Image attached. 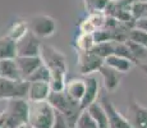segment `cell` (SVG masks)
<instances>
[{
	"instance_id": "obj_2",
	"label": "cell",
	"mask_w": 147,
	"mask_h": 128,
	"mask_svg": "<svg viewBox=\"0 0 147 128\" xmlns=\"http://www.w3.org/2000/svg\"><path fill=\"white\" fill-rule=\"evenodd\" d=\"M47 101L54 108V110L61 113L65 116L70 128H74L77 116L82 112L80 102L70 99L64 91H60V92H53L51 91L49 98H47Z\"/></svg>"
},
{
	"instance_id": "obj_18",
	"label": "cell",
	"mask_w": 147,
	"mask_h": 128,
	"mask_svg": "<svg viewBox=\"0 0 147 128\" xmlns=\"http://www.w3.org/2000/svg\"><path fill=\"white\" fill-rule=\"evenodd\" d=\"M17 58V45L16 41L8 36L0 37V60L3 59H16Z\"/></svg>"
},
{
	"instance_id": "obj_6",
	"label": "cell",
	"mask_w": 147,
	"mask_h": 128,
	"mask_svg": "<svg viewBox=\"0 0 147 128\" xmlns=\"http://www.w3.org/2000/svg\"><path fill=\"white\" fill-rule=\"evenodd\" d=\"M104 64V59L94 51H77V67L82 76H91Z\"/></svg>"
},
{
	"instance_id": "obj_17",
	"label": "cell",
	"mask_w": 147,
	"mask_h": 128,
	"mask_svg": "<svg viewBox=\"0 0 147 128\" xmlns=\"http://www.w3.org/2000/svg\"><path fill=\"white\" fill-rule=\"evenodd\" d=\"M0 77L9 79H22L16 59H3V60H0Z\"/></svg>"
},
{
	"instance_id": "obj_13",
	"label": "cell",
	"mask_w": 147,
	"mask_h": 128,
	"mask_svg": "<svg viewBox=\"0 0 147 128\" xmlns=\"http://www.w3.org/2000/svg\"><path fill=\"white\" fill-rule=\"evenodd\" d=\"M16 62H17V65H18V69H19V73H21L22 79H27L31 73L42 64L40 55H37V56H17Z\"/></svg>"
},
{
	"instance_id": "obj_1",
	"label": "cell",
	"mask_w": 147,
	"mask_h": 128,
	"mask_svg": "<svg viewBox=\"0 0 147 128\" xmlns=\"http://www.w3.org/2000/svg\"><path fill=\"white\" fill-rule=\"evenodd\" d=\"M40 58L50 72L49 85L51 91L53 92L64 91L67 82L65 77L68 73L67 56L51 45L42 44L40 50Z\"/></svg>"
},
{
	"instance_id": "obj_33",
	"label": "cell",
	"mask_w": 147,
	"mask_h": 128,
	"mask_svg": "<svg viewBox=\"0 0 147 128\" xmlns=\"http://www.w3.org/2000/svg\"><path fill=\"white\" fill-rule=\"evenodd\" d=\"M26 128H32V127H31V126H28V124H27V126H26Z\"/></svg>"
},
{
	"instance_id": "obj_27",
	"label": "cell",
	"mask_w": 147,
	"mask_h": 128,
	"mask_svg": "<svg viewBox=\"0 0 147 128\" xmlns=\"http://www.w3.org/2000/svg\"><path fill=\"white\" fill-rule=\"evenodd\" d=\"M128 40L132 42H137V44L147 46V32L137 30V28H131L128 32Z\"/></svg>"
},
{
	"instance_id": "obj_23",
	"label": "cell",
	"mask_w": 147,
	"mask_h": 128,
	"mask_svg": "<svg viewBox=\"0 0 147 128\" xmlns=\"http://www.w3.org/2000/svg\"><path fill=\"white\" fill-rule=\"evenodd\" d=\"M74 128H98V126L95 122V119L91 116V114L87 112V109H83L80 113V115L77 116Z\"/></svg>"
},
{
	"instance_id": "obj_29",
	"label": "cell",
	"mask_w": 147,
	"mask_h": 128,
	"mask_svg": "<svg viewBox=\"0 0 147 128\" xmlns=\"http://www.w3.org/2000/svg\"><path fill=\"white\" fill-rule=\"evenodd\" d=\"M133 28H137V30H141V31H145V32H147V16L140 17V18L134 19Z\"/></svg>"
},
{
	"instance_id": "obj_11",
	"label": "cell",
	"mask_w": 147,
	"mask_h": 128,
	"mask_svg": "<svg viewBox=\"0 0 147 128\" xmlns=\"http://www.w3.org/2000/svg\"><path fill=\"white\" fill-rule=\"evenodd\" d=\"M97 72L102 77L104 86H105V89L109 91V92H114V91L119 87L120 81H121V73L117 72L115 69L107 67L105 64L101 65Z\"/></svg>"
},
{
	"instance_id": "obj_9",
	"label": "cell",
	"mask_w": 147,
	"mask_h": 128,
	"mask_svg": "<svg viewBox=\"0 0 147 128\" xmlns=\"http://www.w3.org/2000/svg\"><path fill=\"white\" fill-rule=\"evenodd\" d=\"M100 104L106 113L107 126H109V128H132L125 116L121 115L120 113L118 112V109L113 105V102L110 101L106 96H104V98L101 99Z\"/></svg>"
},
{
	"instance_id": "obj_10",
	"label": "cell",
	"mask_w": 147,
	"mask_h": 128,
	"mask_svg": "<svg viewBox=\"0 0 147 128\" xmlns=\"http://www.w3.org/2000/svg\"><path fill=\"white\" fill-rule=\"evenodd\" d=\"M84 93H83V98L80 101L81 105V109H86L88 108L91 104H94L97 100V96H98V81L97 78L94 76H86L84 77Z\"/></svg>"
},
{
	"instance_id": "obj_19",
	"label": "cell",
	"mask_w": 147,
	"mask_h": 128,
	"mask_svg": "<svg viewBox=\"0 0 147 128\" xmlns=\"http://www.w3.org/2000/svg\"><path fill=\"white\" fill-rule=\"evenodd\" d=\"M87 112L91 114V116L95 119V122L97 123L98 128H109L107 126V116L105 110L102 109L101 104H97V101L91 104L88 108H86Z\"/></svg>"
},
{
	"instance_id": "obj_25",
	"label": "cell",
	"mask_w": 147,
	"mask_h": 128,
	"mask_svg": "<svg viewBox=\"0 0 147 128\" xmlns=\"http://www.w3.org/2000/svg\"><path fill=\"white\" fill-rule=\"evenodd\" d=\"M96 55H98L100 58L105 59L106 56L114 54V44L113 41H106V42H100V44H95L94 47L91 49Z\"/></svg>"
},
{
	"instance_id": "obj_32",
	"label": "cell",
	"mask_w": 147,
	"mask_h": 128,
	"mask_svg": "<svg viewBox=\"0 0 147 128\" xmlns=\"http://www.w3.org/2000/svg\"><path fill=\"white\" fill-rule=\"evenodd\" d=\"M138 1H142V3H147V0H138Z\"/></svg>"
},
{
	"instance_id": "obj_31",
	"label": "cell",
	"mask_w": 147,
	"mask_h": 128,
	"mask_svg": "<svg viewBox=\"0 0 147 128\" xmlns=\"http://www.w3.org/2000/svg\"><path fill=\"white\" fill-rule=\"evenodd\" d=\"M27 124H23V126H19V127H17V128H26Z\"/></svg>"
},
{
	"instance_id": "obj_22",
	"label": "cell",
	"mask_w": 147,
	"mask_h": 128,
	"mask_svg": "<svg viewBox=\"0 0 147 128\" xmlns=\"http://www.w3.org/2000/svg\"><path fill=\"white\" fill-rule=\"evenodd\" d=\"M95 40L92 33L80 32L74 40V47L77 51H88L94 47Z\"/></svg>"
},
{
	"instance_id": "obj_26",
	"label": "cell",
	"mask_w": 147,
	"mask_h": 128,
	"mask_svg": "<svg viewBox=\"0 0 147 128\" xmlns=\"http://www.w3.org/2000/svg\"><path fill=\"white\" fill-rule=\"evenodd\" d=\"M110 0H83L84 9L87 13L96 12V10H104Z\"/></svg>"
},
{
	"instance_id": "obj_5",
	"label": "cell",
	"mask_w": 147,
	"mask_h": 128,
	"mask_svg": "<svg viewBox=\"0 0 147 128\" xmlns=\"http://www.w3.org/2000/svg\"><path fill=\"white\" fill-rule=\"evenodd\" d=\"M30 82L26 79H9L0 77V100L10 99H26Z\"/></svg>"
},
{
	"instance_id": "obj_12",
	"label": "cell",
	"mask_w": 147,
	"mask_h": 128,
	"mask_svg": "<svg viewBox=\"0 0 147 128\" xmlns=\"http://www.w3.org/2000/svg\"><path fill=\"white\" fill-rule=\"evenodd\" d=\"M50 92L49 82H30L26 99L28 101H44L47 100Z\"/></svg>"
},
{
	"instance_id": "obj_15",
	"label": "cell",
	"mask_w": 147,
	"mask_h": 128,
	"mask_svg": "<svg viewBox=\"0 0 147 128\" xmlns=\"http://www.w3.org/2000/svg\"><path fill=\"white\" fill-rule=\"evenodd\" d=\"M104 64L107 65V67H110V68H113V69H115L117 72L121 73V74L128 73L136 65L132 60L123 58V56L115 55V54H111V55L106 56V58L104 59Z\"/></svg>"
},
{
	"instance_id": "obj_7",
	"label": "cell",
	"mask_w": 147,
	"mask_h": 128,
	"mask_svg": "<svg viewBox=\"0 0 147 128\" xmlns=\"http://www.w3.org/2000/svg\"><path fill=\"white\" fill-rule=\"evenodd\" d=\"M125 118L132 128H147V108L131 98L127 106Z\"/></svg>"
},
{
	"instance_id": "obj_24",
	"label": "cell",
	"mask_w": 147,
	"mask_h": 128,
	"mask_svg": "<svg viewBox=\"0 0 147 128\" xmlns=\"http://www.w3.org/2000/svg\"><path fill=\"white\" fill-rule=\"evenodd\" d=\"M28 82H49L50 81V72L46 68V65L42 63L38 68H36L30 77L26 79Z\"/></svg>"
},
{
	"instance_id": "obj_14",
	"label": "cell",
	"mask_w": 147,
	"mask_h": 128,
	"mask_svg": "<svg viewBox=\"0 0 147 128\" xmlns=\"http://www.w3.org/2000/svg\"><path fill=\"white\" fill-rule=\"evenodd\" d=\"M28 108H30V102L27 99H10L8 100V106L7 112L13 114L14 116L22 121L24 124H27L28 119Z\"/></svg>"
},
{
	"instance_id": "obj_21",
	"label": "cell",
	"mask_w": 147,
	"mask_h": 128,
	"mask_svg": "<svg viewBox=\"0 0 147 128\" xmlns=\"http://www.w3.org/2000/svg\"><path fill=\"white\" fill-rule=\"evenodd\" d=\"M27 32H28L27 21H24V19H18V21H16L9 27L8 33L5 36H8L9 39H12V40H14V41L17 42L18 40H21L22 37H23Z\"/></svg>"
},
{
	"instance_id": "obj_30",
	"label": "cell",
	"mask_w": 147,
	"mask_h": 128,
	"mask_svg": "<svg viewBox=\"0 0 147 128\" xmlns=\"http://www.w3.org/2000/svg\"><path fill=\"white\" fill-rule=\"evenodd\" d=\"M138 67L141 68V69L143 70V73H145V74H147V63H143V64H140L138 65Z\"/></svg>"
},
{
	"instance_id": "obj_20",
	"label": "cell",
	"mask_w": 147,
	"mask_h": 128,
	"mask_svg": "<svg viewBox=\"0 0 147 128\" xmlns=\"http://www.w3.org/2000/svg\"><path fill=\"white\" fill-rule=\"evenodd\" d=\"M125 44L128 45L129 50H131V54L133 56L136 64L140 65V64L147 63V46L137 44V42H132L129 40H127Z\"/></svg>"
},
{
	"instance_id": "obj_4",
	"label": "cell",
	"mask_w": 147,
	"mask_h": 128,
	"mask_svg": "<svg viewBox=\"0 0 147 128\" xmlns=\"http://www.w3.org/2000/svg\"><path fill=\"white\" fill-rule=\"evenodd\" d=\"M27 24H28V31L32 32L36 37H38L40 40L53 36L56 32V28H58V23H56L55 18H53L51 16H47V14L32 16L27 21Z\"/></svg>"
},
{
	"instance_id": "obj_3",
	"label": "cell",
	"mask_w": 147,
	"mask_h": 128,
	"mask_svg": "<svg viewBox=\"0 0 147 128\" xmlns=\"http://www.w3.org/2000/svg\"><path fill=\"white\" fill-rule=\"evenodd\" d=\"M28 119L27 124L32 128H53L55 110L47 100L28 101Z\"/></svg>"
},
{
	"instance_id": "obj_8",
	"label": "cell",
	"mask_w": 147,
	"mask_h": 128,
	"mask_svg": "<svg viewBox=\"0 0 147 128\" xmlns=\"http://www.w3.org/2000/svg\"><path fill=\"white\" fill-rule=\"evenodd\" d=\"M16 45L17 56H37L40 55L42 41L28 31L23 37L16 42Z\"/></svg>"
},
{
	"instance_id": "obj_16",
	"label": "cell",
	"mask_w": 147,
	"mask_h": 128,
	"mask_svg": "<svg viewBox=\"0 0 147 128\" xmlns=\"http://www.w3.org/2000/svg\"><path fill=\"white\" fill-rule=\"evenodd\" d=\"M64 92L69 96L70 99L80 102L83 98L84 93V79L83 78H73L70 81L65 82Z\"/></svg>"
},
{
	"instance_id": "obj_28",
	"label": "cell",
	"mask_w": 147,
	"mask_h": 128,
	"mask_svg": "<svg viewBox=\"0 0 147 128\" xmlns=\"http://www.w3.org/2000/svg\"><path fill=\"white\" fill-rule=\"evenodd\" d=\"M53 128H70L67 119H65V116L61 114V113L56 112V110H55V118H54Z\"/></svg>"
}]
</instances>
